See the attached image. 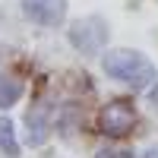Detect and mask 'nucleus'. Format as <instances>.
<instances>
[{"label":"nucleus","instance_id":"obj_8","mask_svg":"<svg viewBox=\"0 0 158 158\" xmlns=\"http://www.w3.org/2000/svg\"><path fill=\"white\" fill-rule=\"evenodd\" d=\"M98 158H133V155H130L127 149H101Z\"/></svg>","mask_w":158,"mask_h":158},{"label":"nucleus","instance_id":"obj_7","mask_svg":"<svg viewBox=\"0 0 158 158\" xmlns=\"http://www.w3.org/2000/svg\"><path fill=\"white\" fill-rule=\"evenodd\" d=\"M0 152L10 158H19V142H16V130H13L10 117H0Z\"/></svg>","mask_w":158,"mask_h":158},{"label":"nucleus","instance_id":"obj_5","mask_svg":"<svg viewBox=\"0 0 158 158\" xmlns=\"http://www.w3.org/2000/svg\"><path fill=\"white\" fill-rule=\"evenodd\" d=\"M48 114H51V108H48L44 98H38L32 108H29V114H25V127H29V146H41V142L48 139Z\"/></svg>","mask_w":158,"mask_h":158},{"label":"nucleus","instance_id":"obj_3","mask_svg":"<svg viewBox=\"0 0 158 158\" xmlns=\"http://www.w3.org/2000/svg\"><path fill=\"white\" fill-rule=\"evenodd\" d=\"M133 123H136V108L127 98L108 101L98 111V130L104 136H127L130 130H133Z\"/></svg>","mask_w":158,"mask_h":158},{"label":"nucleus","instance_id":"obj_2","mask_svg":"<svg viewBox=\"0 0 158 158\" xmlns=\"http://www.w3.org/2000/svg\"><path fill=\"white\" fill-rule=\"evenodd\" d=\"M104 41H108V22L101 16H85V19L70 25V44L76 51H82V54H89V57L101 54Z\"/></svg>","mask_w":158,"mask_h":158},{"label":"nucleus","instance_id":"obj_4","mask_svg":"<svg viewBox=\"0 0 158 158\" xmlns=\"http://www.w3.org/2000/svg\"><path fill=\"white\" fill-rule=\"evenodd\" d=\"M22 16L38 25H60L67 16V0H22Z\"/></svg>","mask_w":158,"mask_h":158},{"label":"nucleus","instance_id":"obj_6","mask_svg":"<svg viewBox=\"0 0 158 158\" xmlns=\"http://www.w3.org/2000/svg\"><path fill=\"white\" fill-rule=\"evenodd\" d=\"M22 95V79L16 73H0V108H13Z\"/></svg>","mask_w":158,"mask_h":158},{"label":"nucleus","instance_id":"obj_1","mask_svg":"<svg viewBox=\"0 0 158 158\" xmlns=\"http://www.w3.org/2000/svg\"><path fill=\"white\" fill-rule=\"evenodd\" d=\"M101 67H104L108 76H114L117 82H127L133 92H146L155 79H158V73H155L152 63L142 57L139 51H127V48L108 51L104 60H101Z\"/></svg>","mask_w":158,"mask_h":158},{"label":"nucleus","instance_id":"obj_9","mask_svg":"<svg viewBox=\"0 0 158 158\" xmlns=\"http://www.w3.org/2000/svg\"><path fill=\"white\" fill-rule=\"evenodd\" d=\"M146 158H158V152H149V155H146Z\"/></svg>","mask_w":158,"mask_h":158}]
</instances>
